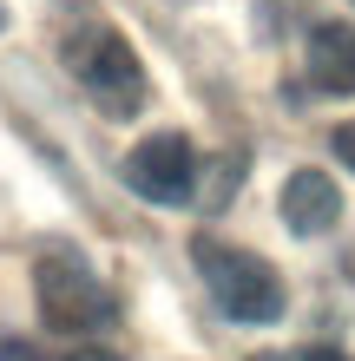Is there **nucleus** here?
<instances>
[{"label":"nucleus","mask_w":355,"mask_h":361,"mask_svg":"<svg viewBox=\"0 0 355 361\" xmlns=\"http://www.w3.org/2000/svg\"><path fill=\"white\" fill-rule=\"evenodd\" d=\"M191 257H198V269H204V289H211V302L231 315V322H243V329H270V322H283L289 289H283V276L270 269L263 257H250V250H237V243H217V237H198V243H191Z\"/></svg>","instance_id":"1"},{"label":"nucleus","mask_w":355,"mask_h":361,"mask_svg":"<svg viewBox=\"0 0 355 361\" xmlns=\"http://www.w3.org/2000/svg\"><path fill=\"white\" fill-rule=\"evenodd\" d=\"M33 295H40V322L59 329V335H92V329H106L119 302H112V289L92 276V263L79 257V250L66 243H53V250H40V263H33Z\"/></svg>","instance_id":"2"},{"label":"nucleus","mask_w":355,"mask_h":361,"mask_svg":"<svg viewBox=\"0 0 355 361\" xmlns=\"http://www.w3.org/2000/svg\"><path fill=\"white\" fill-rule=\"evenodd\" d=\"M66 73L106 105V118H132L145 105V66H138L132 39H125L119 27H106V20L66 33Z\"/></svg>","instance_id":"3"},{"label":"nucleus","mask_w":355,"mask_h":361,"mask_svg":"<svg viewBox=\"0 0 355 361\" xmlns=\"http://www.w3.org/2000/svg\"><path fill=\"white\" fill-rule=\"evenodd\" d=\"M125 184L138 190L145 204H184L198 184V152L184 132H152L145 145L125 152Z\"/></svg>","instance_id":"4"},{"label":"nucleus","mask_w":355,"mask_h":361,"mask_svg":"<svg viewBox=\"0 0 355 361\" xmlns=\"http://www.w3.org/2000/svg\"><path fill=\"white\" fill-rule=\"evenodd\" d=\"M336 217H342V190H336L329 171H309L303 164V171L283 178V224L296 230V237H329Z\"/></svg>","instance_id":"5"},{"label":"nucleus","mask_w":355,"mask_h":361,"mask_svg":"<svg viewBox=\"0 0 355 361\" xmlns=\"http://www.w3.org/2000/svg\"><path fill=\"white\" fill-rule=\"evenodd\" d=\"M309 86L336 92V99H355V27L349 20H323L309 33Z\"/></svg>","instance_id":"6"},{"label":"nucleus","mask_w":355,"mask_h":361,"mask_svg":"<svg viewBox=\"0 0 355 361\" xmlns=\"http://www.w3.org/2000/svg\"><path fill=\"white\" fill-rule=\"evenodd\" d=\"M329 152H336V164H349V171H355V118L329 132Z\"/></svg>","instance_id":"7"},{"label":"nucleus","mask_w":355,"mask_h":361,"mask_svg":"<svg viewBox=\"0 0 355 361\" xmlns=\"http://www.w3.org/2000/svg\"><path fill=\"white\" fill-rule=\"evenodd\" d=\"M66 361H119V355H112V348H99V342H86V348H73Z\"/></svg>","instance_id":"8"},{"label":"nucleus","mask_w":355,"mask_h":361,"mask_svg":"<svg viewBox=\"0 0 355 361\" xmlns=\"http://www.w3.org/2000/svg\"><path fill=\"white\" fill-rule=\"evenodd\" d=\"M296 361H349V355H342V348H303Z\"/></svg>","instance_id":"9"},{"label":"nucleus","mask_w":355,"mask_h":361,"mask_svg":"<svg viewBox=\"0 0 355 361\" xmlns=\"http://www.w3.org/2000/svg\"><path fill=\"white\" fill-rule=\"evenodd\" d=\"M0 361H33V348H20V342H0Z\"/></svg>","instance_id":"10"},{"label":"nucleus","mask_w":355,"mask_h":361,"mask_svg":"<svg viewBox=\"0 0 355 361\" xmlns=\"http://www.w3.org/2000/svg\"><path fill=\"white\" fill-rule=\"evenodd\" d=\"M0 27H7V7H0Z\"/></svg>","instance_id":"11"},{"label":"nucleus","mask_w":355,"mask_h":361,"mask_svg":"<svg viewBox=\"0 0 355 361\" xmlns=\"http://www.w3.org/2000/svg\"><path fill=\"white\" fill-rule=\"evenodd\" d=\"M263 361H277V355H263Z\"/></svg>","instance_id":"12"}]
</instances>
